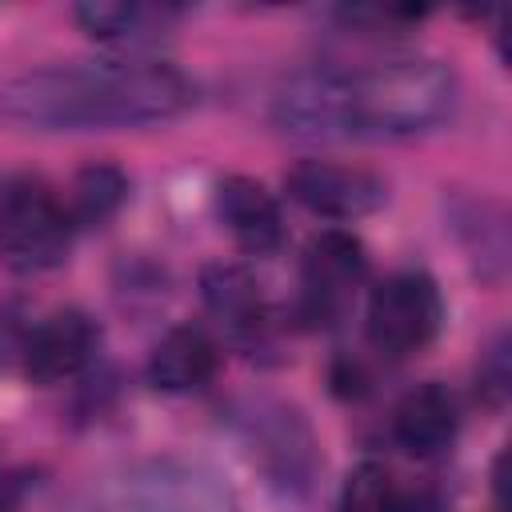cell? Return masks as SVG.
Returning a JSON list of instances; mask_svg holds the SVG:
<instances>
[{"label":"cell","instance_id":"6da1fadb","mask_svg":"<svg viewBox=\"0 0 512 512\" xmlns=\"http://www.w3.org/2000/svg\"><path fill=\"white\" fill-rule=\"evenodd\" d=\"M456 96L460 84L444 60L396 56L284 80L272 96V120L300 140H408L444 124Z\"/></svg>","mask_w":512,"mask_h":512},{"label":"cell","instance_id":"7a4b0ae2","mask_svg":"<svg viewBox=\"0 0 512 512\" xmlns=\"http://www.w3.org/2000/svg\"><path fill=\"white\" fill-rule=\"evenodd\" d=\"M192 104L196 84L152 56L44 64L0 84V116L36 132L144 128L176 120Z\"/></svg>","mask_w":512,"mask_h":512},{"label":"cell","instance_id":"3957f363","mask_svg":"<svg viewBox=\"0 0 512 512\" xmlns=\"http://www.w3.org/2000/svg\"><path fill=\"white\" fill-rule=\"evenodd\" d=\"M72 216L36 176L0 184V260L12 272H48L72 248Z\"/></svg>","mask_w":512,"mask_h":512},{"label":"cell","instance_id":"277c9868","mask_svg":"<svg viewBox=\"0 0 512 512\" xmlns=\"http://www.w3.org/2000/svg\"><path fill=\"white\" fill-rule=\"evenodd\" d=\"M444 320V304H440V288L428 272H392L388 280H380L368 296V312H364V328H368V344L384 356H408L420 352Z\"/></svg>","mask_w":512,"mask_h":512},{"label":"cell","instance_id":"5b68a950","mask_svg":"<svg viewBox=\"0 0 512 512\" xmlns=\"http://www.w3.org/2000/svg\"><path fill=\"white\" fill-rule=\"evenodd\" d=\"M244 440L260 472L284 492H308L320 452L308 420L288 404H256L244 416Z\"/></svg>","mask_w":512,"mask_h":512},{"label":"cell","instance_id":"8992f818","mask_svg":"<svg viewBox=\"0 0 512 512\" xmlns=\"http://www.w3.org/2000/svg\"><path fill=\"white\" fill-rule=\"evenodd\" d=\"M128 512H240L232 488L184 460H156L128 480Z\"/></svg>","mask_w":512,"mask_h":512},{"label":"cell","instance_id":"52a82bcc","mask_svg":"<svg viewBox=\"0 0 512 512\" xmlns=\"http://www.w3.org/2000/svg\"><path fill=\"white\" fill-rule=\"evenodd\" d=\"M284 184L300 208L328 220H360L376 212L388 196L380 176H372L368 168L336 164V160H300Z\"/></svg>","mask_w":512,"mask_h":512},{"label":"cell","instance_id":"ba28073f","mask_svg":"<svg viewBox=\"0 0 512 512\" xmlns=\"http://www.w3.org/2000/svg\"><path fill=\"white\" fill-rule=\"evenodd\" d=\"M364 272H368V256L352 232L328 228L312 236L304 248V268H300L308 320H336L344 304L352 300V292L364 284Z\"/></svg>","mask_w":512,"mask_h":512},{"label":"cell","instance_id":"9c48e42d","mask_svg":"<svg viewBox=\"0 0 512 512\" xmlns=\"http://www.w3.org/2000/svg\"><path fill=\"white\" fill-rule=\"evenodd\" d=\"M100 344V328L88 312L80 308H64L52 312L48 320H40L24 344V372L36 384H60L72 380L76 372H84L96 356Z\"/></svg>","mask_w":512,"mask_h":512},{"label":"cell","instance_id":"30bf717a","mask_svg":"<svg viewBox=\"0 0 512 512\" xmlns=\"http://www.w3.org/2000/svg\"><path fill=\"white\" fill-rule=\"evenodd\" d=\"M200 296L212 320L236 340V344H256L268 332V308L256 276L244 264H208L200 272Z\"/></svg>","mask_w":512,"mask_h":512},{"label":"cell","instance_id":"8fae6325","mask_svg":"<svg viewBox=\"0 0 512 512\" xmlns=\"http://www.w3.org/2000/svg\"><path fill=\"white\" fill-rule=\"evenodd\" d=\"M460 428V408L456 396L444 384H416L400 396L396 412H392V436L404 452L412 456H440L444 448H452Z\"/></svg>","mask_w":512,"mask_h":512},{"label":"cell","instance_id":"7c38bea8","mask_svg":"<svg viewBox=\"0 0 512 512\" xmlns=\"http://www.w3.org/2000/svg\"><path fill=\"white\" fill-rule=\"evenodd\" d=\"M216 212L228 224L232 240L244 252H252V256H264V252L280 248V240H284L280 204L252 176H228V180H220V188H216Z\"/></svg>","mask_w":512,"mask_h":512},{"label":"cell","instance_id":"4fadbf2b","mask_svg":"<svg viewBox=\"0 0 512 512\" xmlns=\"http://www.w3.org/2000/svg\"><path fill=\"white\" fill-rule=\"evenodd\" d=\"M220 368V348L216 340L196 328V324H180L168 328L160 336V344L148 356V380L160 392H192L204 388Z\"/></svg>","mask_w":512,"mask_h":512},{"label":"cell","instance_id":"5bb4252c","mask_svg":"<svg viewBox=\"0 0 512 512\" xmlns=\"http://www.w3.org/2000/svg\"><path fill=\"white\" fill-rule=\"evenodd\" d=\"M72 16L92 40L140 48V44H152L156 36H164L180 20V8L136 4V0H88V4H76Z\"/></svg>","mask_w":512,"mask_h":512},{"label":"cell","instance_id":"9a60e30c","mask_svg":"<svg viewBox=\"0 0 512 512\" xmlns=\"http://www.w3.org/2000/svg\"><path fill=\"white\" fill-rule=\"evenodd\" d=\"M456 228L464 236V248L472 256L476 272L484 280L500 284L508 272V216H504V208L492 200H472L456 216Z\"/></svg>","mask_w":512,"mask_h":512},{"label":"cell","instance_id":"2e32d148","mask_svg":"<svg viewBox=\"0 0 512 512\" xmlns=\"http://www.w3.org/2000/svg\"><path fill=\"white\" fill-rule=\"evenodd\" d=\"M124 196H128V176L116 164H88L72 184L68 216L72 224H104L120 212Z\"/></svg>","mask_w":512,"mask_h":512},{"label":"cell","instance_id":"e0dca14e","mask_svg":"<svg viewBox=\"0 0 512 512\" xmlns=\"http://www.w3.org/2000/svg\"><path fill=\"white\" fill-rule=\"evenodd\" d=\"M396 484L384 464L364 460L348 472L340 488V512H396Z\"/></svg>","mask_w":512,"mask_h":512},{"label":"cell","instance_id":"ac0fdd59","mask_svg":"<svg viewBox=\"0 0 512 512\" xmlns=\"http://www.w3.org/2000/svg\"><path fill=\"white\" fill-rule=\"evenodd\" d=\"M508 352H512V344H508V336L500 332V336L484 348V356H480L476 388H480V396H484L492 408H500V404L508 400V388H512V360H508Z\"/></svg>","mask_w":512,"mask_h":512}]
</instances>
